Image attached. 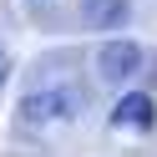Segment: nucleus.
Listing matches in <instances>:
<instances>
[{
    "label": "nucleus",
    "instance_id": "1",
    "mask_svg": "<svg viewBox=\"0 0 157 157\" xmlns=\"http://www.w3.org/2000/svg\"><path fill=\"white\" fill-rule=\"evenodd\" d=\"M81 112V96L66 91V86H56V91H31L21 101V117L25 122H66V117Z\"/></svg>",
    "mask_w": 157,
    "mask_h": 157
},
{
    "label": "nucleus",
    "instance_id": "2",
    "mask_svg": "<svg viewBox=\"0 0 157 157\" xmlns=\"http://www.w3.org/2000/svg\"><path fill=\"white\" fill-rule=\"evenodd\" d=\"M137 66H142V46L137 41H106L101 51H96L101 81H127V76H137Z\"/></svg>",
    "mask_w": 157,
    "mask_h": 157
},
{
    "label": "nucleus",
    "instance_id": "3",
    "mask_svg": "<svg viewBox=\"0 0 157 157\" xmlns=\"http://www.w3.org/2000/svg\"><path fill=\"white\" fill-rule=\"evenodd\" d=\"M152 117H157V106H152V96H147V91H127L122 101L112 106V122H117V127H127V132L152 127Z\"/></svg>",
    "mask_w": 157,
    "mask_h": 157
},
{
    "label": "nucleus",
    "instance_id": "4",
    "mask_svg": "<svg viewBox=\"0 0 157 157\" xmlns=\"http://www.w3.org/2000/svg\"><path fill=\"white\" fill-rule=\"evenodd\" d=\"M81 21L91 31H112L127 21V0H81Z\"/></svg>",
    "mask_w": 157,
    "mask_h": 157
},
{
    "label": "nucleus",
    "instance_id": "5",
    "mask_svg": "<svg viewBox=\"0 0 157 157\" xmlns=\"http://www.w3.org/2000/svg\"><path fill=\"white\" fill-rule=\"evenodd\" d=\"M5 76H10V56L0 51V86H5Z\"/></svg>",
    "mask_w": 157,
    "mask_h": 157
}]
</instances>
